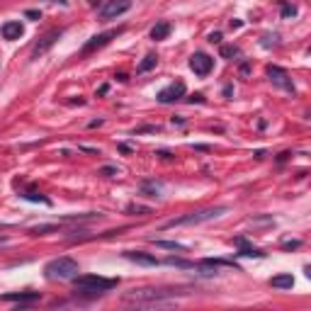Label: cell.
<instances>
[{"mask_svg": "<svg viewBox=\"0 0 311 311\" xmlns=\"http://www.w3.org/2000/svg\"><path fill=\"white\" fill-rule=\"evenodd\" d=\"M297 15V7L290 2H282V17H294Z\"/></svg>", "mask_w": 311, "mask_h": 311, "instance_id": "25", "label": "cell"}, {"mask_svg": "<svg viewBox=\"0 0 311 311\" xmlns=\"http://www.w3.org/2000/svg\"><path fill=\"white\" fill-rule=\"evenodd\" d=\"M226 214V207H209V209H200V212H190V214H183L178 219L165 221L161 229H175V226H197V224H204V221H212Z\"/></svg>", "mask_w": 311, "mask_h": 311, "instance_id": "2", "label": "cell"}, {"mask_svg": "<svg viewBox=\"0 0 311 311\" xmlns=\"http://www.w3.org/2000/svg\"><path fill=\"white\" fill-rule=\"evenodd\" d=\"M127 212L129 214H148L151 209H148V207H141V204H129Z\"/></svg>", "mask_w": 311, "mask_h": 311, "instance_id": "24", "label": "cell"}, {"mask_svg": "<svg viewBox=\"0 0 311 311\" xmlns=\"http://www.w3.org/2000/svg\"><path fill=\"white\" fill-rule=\"evenodd\" d=\"M270 285H273L275 290H292L294 277L292 275H275L273 280H270Z\"/></svg>", "mask_w": 311, "mask_h": 311, "instance_id": "14", "label": "cell"}, {"mask_svg": "<svg viewBox=\"0 0 311 311\" xmlns=\"http://www.w3.org/2000/svg\"><path fill=\"white\" fill-rule=\"evenodd\" d=\"M209 41H212V44H221V32H212V34H209Z\"/></svg>", "mask_w": 311, "mask_h": 311, "instance_id": "26", "label": "cell"}, {"mask_svg": "<svg viewBox=\"0 0 311 311\" xmlns=\"http://www.w3.org/2000/svg\"><path fill=\"white\" fill-rule=\"evenodd\" d=\"M268 78H270V83L277 85V88H282V90H287V92H294L292 78H290V73H287L285 68H280V66H268Z\"/></svg>", "mask_w": 311, "mask_h": 311, "instance_id": "7", "label": "cell"}, {"mask_svg": "<svg viewBox=\"0 0 311 311\" xmlns=\"http://www.w3.org/2000/svg\"><path fill=\"white\" fill-rule=\"evenodd\" d=\"M170 29H173L170 22H158V24L151 29V39H153V41H161V39H165L170 34Z\"/></svg>", "mask_w": 311, "mask_h": 311, "instance_id": "16", "label": "cell"}, {"mask_svg": "<svg viewBox=\"0 0 311 311\" xmlns=\"http://www.w3.org/2000/svg\"><path fill=\"white\" fill-rule=\"evenodd\" d=\"M241 54V49H238L236 44H226V46H221V56L224 58H234V56Z\"/></svg>", "mask_w": 311, "mask_h": 311, "instance_id": "20", "label": "cell"}, {"mask_svg": "<svg viewBox=\"0 0 311 311\" xmlns=\"http://www.w3.org/2000/svg\"><path fill=\"white\" fill-rule=\"evenodd\" d=\"M22 197H24V200H29V202H41V204H46V207L51 204V200H46L44 195H37V192H24Z\"/></svg>", "mask_w": 311, "mask_h": 311, "instance_id": "22", "label": "cell"}, {"mask_svg": "<svg viewBox=\"0 0 311 311\" xmlns=\"http://www.w3.org/2000/svg\"><path fill=\"white\" fill-rule=\"evenodd\" d=\"M117 34H122V29H110V32L95 34V37H90L88 41H85V46L80 49V54L88 56V54H92V51H97V49H102V46H105V44H110V41L117 37Z\"/></svg>", "mask_w": 311, "mask_h": 311, "instance_id": "6", "label": "cell"}, {"mask_svg": "<svg viewBox=\"0 0 311 311\" xmlns=\"http://www.w3.org/2000/svg\"><path fill=\"white\" fill-rule=\"evenodd\" d=\"M127 260L131 263H136V265H146V268H153V265H161V260L156 256H151V253H144V251H127L124 253Z\"/></svg>", "mask_w": 311, "mask_h": 311, "instance_id": "11", "label": "cell"}, {"mask_svg": "<svg viewBox=\"0 0 311 311\" xmlns=\"http://www.w3.org/2000/svg\"><path fill=\"white\" fill-rule=\"evenodd\" d=\"M0 299L2 302H19V304H24V302H37L39 292H10V294H2Z\"/></svg>", "mask_w": 311, "mask_h": 311, "instance_id": "13", "label": "cell"}, {"mask_svg": "<svg viewBox=\"0 0 311 311\" xmlns=\"http://www.w3.org/2000/svg\"><path fill=\"white\" fill-rule=\"evenodd\" d=\"M183 95H185V83H183V80H178V83H170L168 88H163V90L158 92V102L168 105V102H175V100H180Z\"/></svg>", "mask_w": 311, "mask_h": 311, "instance_id": "10", "label": "cell"}, {"mask_svg": "<svg viewBox=\"0 0 311 311\" xmlns=\"http://www.w3.org/2000/svg\"><path fill=\"white\" fill-rule=\"evenodd\" d=\"M156 246L168 248V251H180V253H185V251H187V246H185V243H178V241H156Z\"/></svg>", "mask_w": 311, "mask_h": 311, "instance_id": "19", "label": "cell"}, {"mask_svg": "<svg viewBox=\"0 0 311 311\" xmlns=\"http://www.w3.org/2000/svg\"><path fill=\"white\" fill-rule=\"evenodd\" d=\"M131 10V0H107L102 7H100V17L102 19H114L119 15H124Z\"/></svg>", "mask_w": 311, "mask_h": 311, "instance_id": "5", "label": "cell"}, {"mask_svg": "<svg viewBox=\"0 0 311 311\" xmlns=\"http://www.w3.org/2000/svg\"><path fill=\"white\" fill-rule=\"evenodd\" d=\"M178 297L175 290H153V287H146V290H131V292L124 294V302L127 304H136V307H153V304H168Z\"/></svg>", "mask_w": 311, "mask_h": 311, "instance_id": "1", "label": "cell"}, {"mask_svg": "<svg viewBox=\"0 0 311 311\" xmlns=\"http://www.w3.org/2000/svg\"><path fill=\"white\" fill-rule=\"evenodd\" d=\"M0 34H2V39H7V41H15V39H19L24 34V27L19 22H5L0 27Z\"/></svg>", "mask_w": 311, "mask_h": 311, "instance_id": "12", "label": "cell"}, {"mask_svg": "<svg viewBox=\"0 0 311 311\" xmlns=\"http://www.w3.org/2000/svg\"><path fill=\"white\" fill-rule=\"evenodd\" d=\"M141 192L148 195V197H158L161 192H163V183H156V180H146V183L141 185Z\"/></svg>", "mask_w": 311, "mask_h": 311, "instance_id": "17", "label": "cell"}, {"mask_svg": "<svg viewBox=\"0 0 311 311\" xmlns=\"http://www.w3.org/2000/svg\"><path fill=\"white\" fill-rule=\"evenodd\" d=\"M190 68L195 71L197 75H209L212 73V68H214V58L207 54H192L190 56Z\"/></svg>", "mask_w": 311, "mask_h": 311, "instance_id": "8", "label": "cell"}, {"mask_svg": "<svg viewBox=\"0 0 311 311\" xmlns=\"http://www.w3.org/2000/svg\"><path fill=\"white\" fill-rule=\"evenodd\" d=\"M73 285L78 292L85 294H102L117 287V280H107V277H97V275H75Z\"/></svg>", "mask_w": 311, "mask_h": 311, "instance_id": "4", "label": "cell"}, {"mask_svg": "<svg viewBox=\"0 0 311 311\" xmlns=\"http://www.w3.org/2000/svg\"><path fill=\"white\" fill-rule=\"evenodd\" d=\"M27 17H32V19H39V17H41V12H39V10H27Z\"/></svg>", "mask_w": 311, "mask_h": 311, "instance_id": "27", "label": "cell"}, {"mask_svg": "<svg viewBox=\"0 0 311 311\" xmlns=\"http://www.w3.org/2000/svg\"><path fill=\"white\" fill-rule=\"evenodd\" d=\"M156 63H158V56H156V54H146V56H144V61L139 63V68H136V71H139V73H146V71H151V68H156Z\"/></svg>", "mask_w": 311, "mask_h": 311, "instance_id": "18", "label": "cell"}, {"mask_svg": "<svg viewBox=\"0 0 311 311\" xmlns=\"http://www.w3.org/2000/svg\"><path fill=\"white\" fill-rule=\"evenodd\" d=\"M236 246H241V251H238L236 256H246V258H263V256H265L263 251H258V248H251V246L246 243V238H236Z\"/></svg>", "mask_w": 311, "mask_h": 311, "instance_id": "15", "label": "cell"}, {"mask_svg": "<svg viewBox=\"0 0 311 311\" xmlns=\"http://www.w3.org/2000/svg\"><path fill=\"white\" fill-rule=\"evenodd\" d=\"M163 263L165 265H173V268H195V263H187V260H180V258H168Z\"/></svg>", "mask_w": 311, "mask_h": 311, "instance_id": "21", "label": "cell"}, {"mask_svg": "<svg viewBox=\"0 0 311 311\" xmlns=\"http://www.w3.org/2000/svg\"><path fill=\"white\" fill-rule=\"evenodd\" d=\"M61 34H63L61 29H51V32H46L44 37L39 39V44H37V46L32 49V58H39V56H44V54H46V51H49V49L54 46L56 41L61 39Z\"/></svg>", "mask_w": 311, "mask_h": 311, "instance_id": "9", "label": "cell"}, {"mask_svg": "<svg viewBox=\"0 0 311 311\" xmlns=\"http://www.w3.org/2000/svg\"><path fill=\"white\" fill-rule=\"evenodd\" d=\"M97 175H102V178H114V175H119V170H117L114 165H105V168L97 170Z\"/></svg>", "mask_w": 311, "mask_h": 311, "instance_id": "23", "label": "cell"}, {"mask_svg": "<svg viewBox=\"0 0 311 311\" xmlns=\"http://www.w3.org/2000/svg\"><path fill=\"white\" fill-rule=\"evenodd\" d=\"M78 273H80V265L75 263L73 258H66V256L49 260L46 268H44V275H46L49 280H58V282H68V280H73Z\"/></svg>", "mask_w": 311, "mask_h": 311, "instance_id": "3", "label": "cell"}]
</instances>
